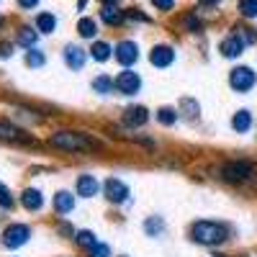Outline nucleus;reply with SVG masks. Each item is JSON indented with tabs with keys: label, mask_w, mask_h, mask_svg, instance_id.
<instances>
[{
	"label": "nucleus",
	"mask_w": 257,
	"mask_h": 257,
	"mask_svg": "<svg viewBox=\"0 0 257 257\" xmlns=\"http://www.w3.org/2000/svg\"><path fill=\"white\" fill-rule=\"evenodd\" d=\"M193 234V242L198 244H206V247H213V244H224L229 231L224 224H216V221H196L190 229Z\"/></svg>",
	"instance_id": "f257e3e1"
},
{
	"label": "nucleus",
	"mask_w": 257,
	"mask_h": 257,
	"mask_svg": "<svg viewBox=\"0 0 257 257\" xmlns=\"http://www.w3.org/2000/svg\"><path fill=\"white\" fill-rule=\"evenodd\" d=\"M49 142H52V147L62 149V152H88V149H95L98 147L95 139L85 137L80 132H57Z\"/></svg>",
	"instance_id": "f03ea898"
},
{
	"label": "nucleus",
	"mask_w": 257,
	"mask_h": 257,
	"mask_svg": "<svg viewBox=\"0 0 257 257\" xmlns=\"http://www.w3.org/2000/svg\"><path fill=\"white\" fill-rule=\"evenodd\" d=\"M219 175L226 180V183H244L254 175V165L252 162H244V160H237V162H226Z\"/></svg>",
	"instance_id": "7ed1b4c3"
},
{
	"label": "nucleus",
	"mask_w": 257,
	"mask_h": 257,
	"mask_svg": "<svg viewBox=\"0 0 257 257\" xmlns=\"http://www.w3.org/2000/svg\"><path fill=\"white\" fill-rule=\"evenodd\" d=\"M254 82H257V77H254V72H252L249 67H234L231 75H229V85H231V88L237 90V93L252 90Z\"/></svg>",
	"instance_id": "20e7f679"
},
{
	"label": "nucleus",
	"mask_w": 257,
	"mask_h": 257,
	"mask_svg": "<svg viewBox=\"0 0 257 257\" xmlns=\"http://www.w3.org/2000/svg\"><path fill=\"white\" fill-rule=\"evenodd\" d=\"M29 237H31V229H29L26 224H13V226H8L6 234H3V244L11 247V249H16V247H21V244H26Z\"/></svg>",
	"instance_id": "39448f33"
},
{
	"label": "nucleus",
	"mask_w": 257,
	"mask_h": 257,
	"mask_svg": "<svg viewBox=\"0 0 257 257\" xmlns=\"http://www.w3.org/2000/svg\"><path fill=\"white\" fill-rule=\"evenodd\" d=\"M139 88H142V77L137 72H132V70H123L116 77V90L121 95H134V93H139Z\"/></svg>",
	"instance_id": "423d86ee"
},
{
	"label": "nucleus",
	"mask_w": 257,
	"mask_h": 257,
	"mask_svg": "<svg viewBox=\"0 0 257 257\" xmlns=\"http://www.w3.org/2000/svg\"><path fill=\"white\" fill-rule=\"evenodd\" d=\"M103 190H105V198L113 201V203H123L128 198V188L118 178H108V180L103 183Z\"/></svg>",
	"instance_id": "0eeeda50"
},
{
	"label": "nucleus",
	"mask_w": 257,
	"mask_h": 257,
	"mask_svg": "<svg viewBox=\"0 0 257 257\" xmlns=\"http://www.w3.org/2000/svg\"><path fill=\"white\" fill-rule=\"evenodd\" d=\"M113 52H116V59L123 64V67H128V64H134L139 59V49H137L134 41H121Z\"/></svg>",
	"instance_id": "6e6552de"
},
{
	"label": "nucleus",
	"mask_w": 257,
	"mask_h": 257,
	"mask_svg": "<svg viewBox=\"0 0 257 257\" xmlns=\"http://www.w3.org/2000/svg\"><path fill=\"white\" fill-rule=\"evenodd\" d=\"M244 47H247V44H244V39H242L239 34H231V36H226V39L221 41V47H219V49H221L224 57L231 59V57H239Z\"/></svg>",
	"instance_id": "1a4fd4ad"
},
{
	"label": "nucleus",
	"mask_w": 257,
	"mask_h": 257,
	"mask_svg": "<svg viewBox=\"0 0 257 257\" xmlns=\"http://www.w3.org/2000/svg\"><path fill=\"white\" fill-rule=\"evenodd\" d=\"M173 59H175V52L170 49V47H165V44L155 47L152 54H149V62H152L155 67H170V64H173Z\"/></svg>",
	"instance_id": "9d476101"
},
{
	"label": "nucleus",
	"mask_w": 257,
	"mask_h": 257,
	"mask_svg": "<svg viewBox=\"0 0 257 257\" xmlns=\"http://www.w3.org/2000/svg\"><path fill=\"white\" fill-rule=\"evenodd\" d=\"M147 118H149V113H147L144 105H132V108L123 111V123L126 126H144Z\"/></svg>",
	"instance_id": "9b49d317"
},
{
	"label": "nucleus",
	"mask_w": 257,
	"mask_h": 257,
	"mask_svg": "<svg viewBox=\"0 0 257 257\" xmlns=\"http://www.w3.org/2000/svg\"><path fill=\"white\" fill-rule=\"evenodd\" d=\"M98 193V180L93 175H80L77 178V196L82 198H93Z\"/></svg>",
	"instance_id": "f8f14e48"
},
{
	"label": "nucleus",
	"mask_w": 257,
	"mask_h": 257,
	"mask_svg": "<svg viewBox=\"0 0 257 257\" xmlns=\"http://www.w3.org/2000/svg\"><path fill=\"white\" fill-rule=\"evenodd\" d=\"M64 62H67L72 70H82V64H85V49L70 44L67 49H64Z\"/></svg>",
	"instance_id": "ddd939ff"
},
{
	"label": "nucleus",
	"mask_w": 257,
	"mask_h": 257,
	"mask_svg": "<svg viewBox=\"0 0 257 257\" xmlns=\"http://www.w3.org/2000/svg\"><path fill=\"white\" fill-rule=\"evenodd\" d=\"M21 203H24V208H29V211H39L41 203H44V198H41V193L36 188H26L24 196H21Z\"/></svg>",
	"instance_id": "4468645a"
},
{
	"label": "nucleus",
	"mask_w": 257,
	"mask_h": 257,
	"mask_svg": "<svg viewBox=\"0 0 257 257\" xmlns=\"http://www.w3.org/2000/svg\"><path fill=\"white\" fill-rule=\"evenodd\" d=\"M0 139H8V142H34V139H29L21 128H16V126H11V123H3L0 121Z\"/></svg>",
	"instance_id": "2eb2a0df"
},
{
	"label": "nucleus",
	"mask_w": 257,
	"mask_h": 257,
	"mask_svg": "<svg viewBox=\"0 0 257 257\" xmlns=\"http://www.w3.org/2000/svg\"><path fill=\"white\" fill-rule=\"evenodd\" d=\"M100 18H103L108 26H121L126 16H123V11H118L116 6H103V11H100Z\"/></svg>",
	"instance_id": "dca6fc26"
},
{
	"label": "nucleus",
	"mask_w": 257,
	"mask_h": 257,
	"mask_svg": "<svg viewBox=\"0 0 257 257\" xmlns=\"http://www.w3.org/2000/svg\"><path fill=\"white\" fill-rule=\"evenodd\" d=\"M54 208H57L59 213H70V211L75 208V198H72V193L59 190L57 196H54Z\"/></svg>",
	"instance_id": "f3484780"
},
{
	"label": "nucleus",
	"mask_w": 257,
	"mask_h": 257,
	"mask_svg": "<svg viewBox=\"0 0 257 257\" xmlns=\"http://www.w3.org/2000/svg\"><path fill=\"white\" fill-rule=\"evenodd\" d=\"M77 34L82 36V39H93L95 34H98V24L93 18H80L77 21Z\"/></svg>",
	"instance_id": "a211bd4d"
},
{
	"label": "nucleus",
	"mask_w": 257,
	"mask_h": 257,
	"mask_svg": "<svg viewBox=\"0 0 257 257\" xmlns=\"http://www.w3.org/2000/svg\"><path fill=\"white\" fill-rule=\"evenodd\" d=\"M36 29H39L41 34H52V31L57 29V18H54L52 13H41V16H36Z\"/></svg>",
	"instance_id": "6ab92c4d"
},
{
	"label": "nucleus",
	"mask_w": 257,
	"mask_h": 257,
	"mask_svg": "<svg viewBox=\"0 0 257 257\" xmlns=\"http://www.w3.org/2000/svg\"><path fill=\"white\" fill-rule=\"evenodd\" d=\"M113 88H116V80H111L108 75H100V77L93 80V90L95 93H103L105 95V93H111Z\"/></svg>",
	"instance_id": "aec40b11"
},
{
	"label": "nucleus",
	"mask_w": 257,
	"mask_h": 257,
	"mask_svg": "<svg viewBox=\"0 0 257 257\" xmlns=\"http://www.w3.org/2000/svg\"><path fill=\"white\" fill-rule=\"evenodd\" d=\"M231 126H234V132H247V128L252 126V116H249V111H239L237 116L231 118Z\"/></svg>",
	"instance_id": "412c9836"
},
{
	"label": "nucleus",
	"mask_w": 257,
	"mask_h": 257,
	"mask_svg": "<svg viewBox=\"0 0 257 257\" xmlns=\"http://www.w3.org/2000/svg\"><path fill=\"white\" fill-rule=\"evenodd\" d=\"M111 47L108 44H105V41H95V44H93V49H90V54H93V59L95 62H105V59H108L111 57Z\"/></svg>",
	"instance_id": "4be33fe9"
},
{
	"label": "nucleus",
	"mask_w": 257,
	"mask_h": 257,
	"mask_svg": "<svg viewBox=\"0 0 257 257\" xmlns=\"http://www.w3.org/2000/svg\"><path fill=\"white\" fill-rule=\"evenodd\" d=\"M36 31H31L29 26H24V29H21L18 31V44L21 47H26V49H34V44H36Z\"/></svg>",
	"instance_id": "5701e85b"
},
{
	"label": "nucleus",
	"mask_w": 257,
	"mask_h": 257,
	"mask_svg": "<svg viewBox=\"0 0 257 257\" xmlns=\"http://www.w3.org/2000/svg\"><path fill=\"white\" fill-rule=\"evenodd\" d=\"M75 242H77L80 247H85V249H93V247L98 244V242H95V234H93V231H77Z\"/></svg>",
	"instance_id": "b1692460"
},
{
	"label": "nucleus",
	"mask_w": 257,
	"mask_h": 257,
	"mask_svg": "<svg viewBox=\"0 0 257 257\" xmlns=\"http://www.w3.org/2000/svg\"><path fill=\"white\" fill-rule=\"evenodd\" d=\"M157 121L165 123V126H173V123L178 121V111H175V108H160V111H157Z\"/></svg>",
	"instance_id": "393cba45"
},
{
	"label": "nucleus",
	"mask_w": 257,
	"mask_h": 257,
	"mask_svg": "<svg viewBox=\"0 0 257 257\" xmlns=\"http://www.w3.org/2000/svg\"><path fill=\"white\" fill-rule=\"evenodd\" d=\"M183 26H185V31H196V34L203 29V26H201V21H198V16L193 13V11L183 16Z\"/></svg>",
	"instance_id": "a878e982"
},
{
	"label": "nucleus",
	"mask_w": 257,
	"mask_h": 257,
	"mask_svg": "<svg viewBox=\"0 0 257 257\" xmlns=\"http://www.w3.org/2000/svg\"><path fill=\"white\" fill-rule=\"evenodd\" d=\"M239 13L244 18H257V0H239Z\"/></svg>",
	"instance_id": "bb28decb"
},
{
	"label": "nucleus",
	"mask_w": 257,
	"mask_h": 257,
	"mask_svg": "<svg viewBox=\"0 0 257 257\" xmlns=\"http://www.w3.org/2000/svg\"><path fill=\"white\" fill-rule=\"evenodd\" d=\"M162 226H165L162 219H147V221H144V231L149 234V237H157V234L162 231Z\"/></svg>",
	"instance_id": "cd10ccee"
},
{
	"label": "nucleus",
	"mask_w": 257,
	"mask_h": 257,
	"mask_svg": "<svg viewBox=\"0 0 257 257\" xmlns=\"http://www.w3.org/2000/svg\"><path fill=\"white\" fill-rule=\"evenodd\" d=\"M26 64H29V67H41V64H44V54L36 52V49H29V54H26Z\"/></svg>",
	"instance_id": "c85d7f7f"
},
{
	"label": "nucleus",
	"mask_w": 257,
	"mask_h": 257,
	"mask_svg": "<svg viewBox=\"0 0 257 257\" xmlns=\"http://www.w3.org/2000/svg\"><path fill=\"white\" fill-rule=\"evenodd\" d=\"M0 206L3 208H13V196H11V190L0 183Z\"/></svg>",
	"instance_id": "c756f323"
},
{
	"label": "nucleus",
	"mask_w": 257,
	"mask_h": 257,
	"mask_svg": "<svg viewBox=\"0 0 257 257\" xmlns=\"http://www.w3.org/2000/svg\"><path fill=\"white\" fill-rule=\"evenodd\" d=\"M234 34H239V36L244 39V44H252V41L257 39V34H254L252 29H242V26H239V29H234Z\"/></svg>",
	"instance_id": "7c9ffc66"
},
{
	"label": "nucleus",
	"mask_w": 257,
	"mask_h": 257,
	"mask_svg": "<svg viewBox=\"0 0 257 257\" xmlns=\"http://www.w3.org/2000/svg\"><path fill=\"white\" fill-rule=\"evenodd\" d=\"M111 254V249L105 247V244H95L93 249H90V257H108Z\"/></svg>",
	"instance_id": "2f4dec72"
},
{
	"label": "nucleus",
	"mask_w": 257,
	"mask_h": 257,
	"mask_svg": "<svg viewBox=\"0 0 257 257\" xmlns=\"http://www.w3.org/2000/svg\"><path fill=\"white\" fill-rule=\"evenodd\" d=\"M152 6L157 8V11H170L175 6V0H152Z\"/></svg>",
	"instance_id": "473e14b6"
},
{
	"label": "nucleus",
	"mask_w": 257,
	"mask_h": 257,
	"mask_svg": "<svg viewBox=\"0 0 257 257\" xmlns=\"http://www.w3.org/2000/svg\"><path fill=\"white\" fill-rule=\"evenodd\" d=\"M18 6L29 11V8H36V6H39V0H18Z\"/></svg>",
	"instance_id": "72a5a7b5"
},
{
	"label": "nucleus",
	"mask_w": 257,
	"mask_h": 257,
	"mask_svg": "<svg viewBox=\"0 0 257 257\" xmlns=\"http://www.w3.org/2000/svg\"><path fill=\"white\" fill-rule=\"evenodd\" d=\"M13 54V47L11 44H0V57H11Z\"/></svg>",
	"instance_id": "f704fd0d"
},
{
	"label": "nucleus",
	"mask_w": 257,
	"mask_h": 257,
	"mask_svg": "<svg viewBox=\"0 0 257 257\" xmlns=\"http://www.w3.org/2000/svg\"><path fill=\"white\" fill-rule=\"evenodd\" d=\"M128 16H132V18H137V21H149L144 13H139V11H132V13H128Z\"/></svg>",
	"instance_id": "c9c22d12"
},
{
	"label": "nucleus",
	"mask_w": 257,
	"mask_h": 257,
	"mask_svg": "<svg viewBox=\"0 0 257 257\" xmlns=\"http://www.w3.org/2000/svg\"><path fill=\"white\" fill-rule=\"evenodd\" d=\"M201 6H216V3H221V0H198Z\"/></svg>",
	"instance_id": "e433bc0d"
},
{
	"label": "nucleus",
	"mask_w": 257,
	"mask_h": 257,
	"mask_svg": "<svg viewBox=\"0 0 257 257\" xmlns=\"http://www.w3.org/2000/svg\"><path fill=\"white\" fill-rule=\"evenodd\" d=\"M103 6H118V0H100Z\"/></svg>",
	"instance_id": "4c0bfd02"
},
{
	"label": "nucleus",
	"mask_w": 257,
	"mask_h": 257,
	"mask_svg": "<svg viewBox=\"0 0 257 257\" xmlns=\"http://www.w3.org/2000/svg\"><path fill=\"white\" fill-rule=\"evenodd\" d=\"M85 3H88V0H77V8L82 11V8H85Z\"/></svg>",
	"instance_id": "58836bf2"
},
{
	"label": "nucleus",
	"mask_w": 257,
	"mask_h": 257,
	"mask_svg": "<svg viewBox=\"0 0 257 257\" xmlns=\"http://www.w3.org/2000/svg\"><path fill=\"white\" fill-rule=\"evenodd\" d=\"M0 26H3V18H0Z\"/></svg>",
	"instance_id": "ea45409f"
}]
</instances>
